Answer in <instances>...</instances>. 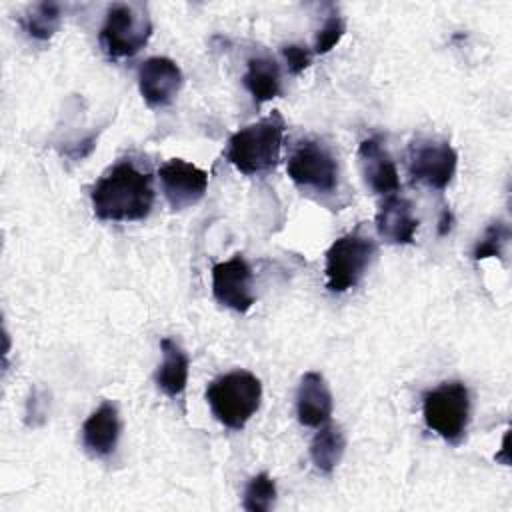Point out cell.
<instances>
[{
    "instance_id": "obj_12",
    "label": "cell",
    "mask_w": 512,
    "mask_h": 512,
    "mask_svg": "<svg viewBox=\"0 0 512 512\" xmlns=\"http://www.w3.org/2000/svg\"><path fill=\"white\" fill-rule=\"evenodd\" d=\"M358 166L366 186L374 194L388 196L400 188L396 164L380 136H370L358 146Z\"/></svg>"
},
{
    "instance_id": "obj_19",
    "label": "cell",
    "mask_w": 512,
    "mask_h": 512,
    "mask_svg": "<svg viewBox=\"0 0 512 512\" xmlns=\"http://www.w3.org/2000/svg\"><path fill=\"white\" fill-rule=\"evenodd\" d=\"M62 22V6L58 2H38L20 18L24 32L34 40H48Z\"/></svg>"
},
{
    "instance_id": "obj_8",
    "label": "cell",
    "mask_w": 512,
    "mask_h": 512,
    "mask_svg": "<svg viewBox=\"0 0 512 512\" xmlns=\"http://www.w3.org/2000/svg\"><path fill=\"white\" fill-rule=\"evenodd\" d=\"M458 154L448 140L434 136H416L408 144L406 170L412 182L434 190H444L456 172Z\"/></svg>"
},
{
    "instance_id": "obj_11",
    "label": "cell",
    "mask_w": 512,
    "mask_h": 512,
    "mask_svg": "<svg viewBox=\"0 0 512 512\" xmlns=\"http://www.w3.org/2000/svg\"><path fill=\"white\" fill-rule=\"evenodd\" d=\"M184 82L180 66L166 56L146 58L138 68V88L144 102L152 108L168 106Z\"/></svg>"
},
{
    "instance_id": "obj_16",
    "label": "cell",
    "mask_w": 512,
    "mask_h": 512,
    "mask_svg": "<svg viewBox=\"0 0 512 512\" xmlns=\"http://www.w3.org/2000/svg\"><path fill=\"white\" fill-rule=\"evenodd\" d=\"M160 350H162V364L156 370V386L170 398H178L186 390L188 382V356L180 348V344L172 338H162L160 340Z\"/></svg>"
},
{
    "instance_id": "obj_18",
    "label": "cell",
    "mask_w": 512,
    "mask_h": 512,
    "mask_svg": "<svg viewBox=\"0 0 512 512\" xmlns=\"http://www.w3.org/2000/svg\"><path fill=\"white\" fill-rule=\"evenodd\" d=\"M346 450V436L336 424H322L310 442V460L316 470L330 474L342 460Z\"/></svg>"
},
{
    "instance_id": "obj_1",
    "label": "cell",
    "mask_w": 512,
    "mask_h": 512,
    "mask_svg": "<svg viewBox=\"0 0 512 512\" xmlns=\"http://www.w3.org/2000/svg\"><path fill=\"white\" fill-rule=\"evenodd\" d=\"M90 202L100 220H142L154 204L152 174L142 172L130 160H122L94 182Z\"/></svg>"
},
{
    "instance_id": "obj_21",
    "label": "cell",
    "mask_w": 512,
    "mask_h": 512,
    "mask_svg": "<svg viewBox=\"0 0 512 512\" xmlns=\"http://www.w3.org/2000/svg\"><path fill=\"white\" fill-rule=\"evenodd\" d=\"M510 238V228L504 220H494L486 226L484 234L478 238L472 258L474 260H484V258H502L504 246Z\"/></svg>"
},
{
    "instance_id": "obj_23",
    "label": "cell",
    "mask_w": 512,
    "mask_h": 512,
    "mask_svg": "<svg viewBox=\"0 0 512 512\" xmlns=\"http://www.w3.org/2000/svg\"><path fill=\"white\" fill-rule=\"evenodd\" d=\"M280 52L284 56V62L290 74H302L312 64V56H314V52L304 44H284Z\"/></svg>"
},
{
    "instance_id": "obj_7",
    "label": "cell",
    "mask_w": 512,
    "mask_h": 512,
    "mask_svg": "<svg viewBox=\"0 0 512 512\" xmlns=\"http://www.w3.org/2000/svg\"><path fill=\"white\" fill-rule=\"evenodd\" d=\"M286 170L290 180L302 190L332 194L338 188L340 170L336 156L316 138H304L294 146Z\"/></svg>"
},
{
    "instance_id": "obj_17",
    "label": "cell",
    "mask_w": 512,
    "mask_h": 512,
    "mask_svg": "<svg viewBox=\"0 0 512 512\" xmlns=\"http://www.w3.org/2000/svg\"><path fill=\"white\" fill-rule=\"evenodd\" d=\"M242 84L256 104L276 98L280 94V70L276 60L272 56L250 58L242 76Z\"/></svg>"
},
{
    "instance_id": "obj_24",
    "label": "cell",
    "mask_w": 512,
    "mask_h": 512,
    "mask_svg": "<svg viewBox=\"0 0 512 512\" xmlns=\"http://www.w3.org/2000/svg\"><path fill=\"white\" fill-rule=\"evenodd\" d=\"M452 220H454V218H452V212H450L448 208H444V210H442V216H440V222H438V224H440V226H438V234H440V236H444V234L450 232Z\"/></svg>"
},
{
    "instance_id": "obj_4",
    "label": "cell",
    "mask_w": 512,
    "mask_h": 512,
    "mask_svg": "<svg viewBox=\"0 0 512 512\" xmlns=\"http://www.w3.org/2000/svg\"><path fill=\"white\" fill-rule=\"evenodd\" d=\"M426 426L448 444L458 446L470 422V392L464 382L448 380L422 396Z\"/></svg>"
},
{
    "instance_id": "obj_13",
    "label": "cell",
    "mask_w": 512,
    "mask_h": 512,
    "mask_svg": "<svg viewBox=\"0 0 512 512\" xmlns=\"http://www.w3.org/2000/svg\"><path fill=\"white\" fill-rule=\"evenodd\" d=\"M120 438V416L112 402H102L82 424V446L94 458H106L116 450Z\"/></svg>"
},
{
    "instance_id": "obj_3",
    "label": "cell",
    "mask_w": 512,
    "mask_h": 512,
    "mask_svg": "<svg viewBox=\"0 0 512 512\" xmlns=\"http://www.w3.org/2000/svg\"><path fill=\"white\" fill-rule=\"evenodd\" d=\"M262 400V384L248 370H232L214 378L206 388V402L214 418L230 428L242 430L258 412Z\"/></svg>"
},
{
    "instance_id": "obj_14",
    "label": "cell",
    "mask_w": 512,
    "mask_h": 512,
    "mask_svg": "<svg viewBox=\"0 0 512 512\" xmlns=\"http://www.w3.org/2000/svg\"><path fill=\"white\" fill-rule=\"evenodd\" d=\"M332 392L320 372H306L296 392V416L302 426L318 428L330 420Z\"/></svg>"
},
{
    "instance_id": "obj_2",
    "label": "cell",
    "mask_w": 512,
    "mask_h": 512,
    "mask_svg": "<svg viewBox=\"0 0 512 512\" xmlns=\"http://www.w3.org/2000/svg\"><path fill=\"white\" fill-rule=\"evenodd\" d=\"M286 122L278 110L266 118L234 132L228 140L224 158L242 174L270 172L280 160Z\"/></svg>"
},
{
    "instance_id": "obj_20",
    "label": "cell",
    "mask_w": 512,
    "mask_h": 512,
    "mask_svg": "<svg viewBox=\"0 0 512 512\" xmlns=\"http://www.w3.org/2000/svg\"><path fill=\"white\" fill-rule=\"evenodd\" d=\"M276 502V482L270 474L260 472L250 478L244 490V510L248 512H268Z\"/></svg>"
},
{
    "instance_id": "obj_15",
    "label": "cell",
    "mask_w": 512,
    "mask_h": 512,
    "mask_svg": "<svg viewBox=\"0 0 512 512\" xmlns=\"http://www.w3.org/2000/svg\"><path fill=\"white\" fill-rule=\"evenodd\" d=\"M376 230L388 244H412L418 230L412 204L404 196L388 194L376 212Z\"/></svg>"
},
{
    "instance_id": "obj_9",
    "label": "cell",
    "mask_w": 512,
    "mask_h": 512,
    "mask_svg": "<svg viewBox=\"0 0 512 512\" xmlns=\"http://www.w3.org/2000/svg\"><path fill=\"white\" fill-rule=\"evenodd\" d=\"M212 294L218 304L234 310L248 312L254 304L252 292V268L242 254H234L230 260L212 266Z\"/></svg>"
},
{
    "instance_id": "obj_6",
    "label": "cell",
    "mask_w": 512,
    "mask_h": 512,
    "mask_svg": "<svg viewBox=\"0 0 512 512\" xmlns=\"http://www.w3.org/2000/svg\"><path fill=\"white\" fill-rule=\"evenodd\" d=\"M378 252L376 242L368 234L348 232L332 242L326 250V288L330 292L342 294L364 278L370 264L374 262Z\"/></svg>"
},
{
    "instance_id": "obj_5",
    "label": "cell",
    "mask_w": 512,
    "mask_h": 512,
    "mask_svg": "<svg viewBox=\"0 0 512 512\" xmlns=\"http://www.w3.org/2000/svg\"><path fill=\"white\" fill-rule=\"evenodd\" d=\"M152 34V20L144 4L114 2L108 6L98 32V42L108 58H130Z\"/></svg>"
},
{
    "instance_id": "obj_22",
    "label": "cell",
    "mask_w": 512,
    "mask_h": 512,
    "mask_svg": "<svg viewBox=\"0 0 512 512\" xmlns=\"http://www.w3.org/2000/svg\"><path fill=\"white\" fill-rule=\"evenodd\" d=\"M344 32H346V22H344V18H342L340 14H336V12L328 14V18L324 20L322 28L318 30V34H316V38H314L312 52H314V54H326V52H330V50L340 42V38L344 36Z\"/></svg>"
},
{
    "instance_id": "obj_10",
    "label": "cell",
    "mask_w": 512,
    "mask_h": 512,
    "mask_svg": "<svg viewBox=\"0 0 512 512\" xmlns=\"http://www.w3.org/2000/svg\"><path fill=\"white\" fill-rule=\"evenodd\" d=\"M158 178L172 210H184L198 204L208 188V174L182 158L164 162L158 168Z\"/></svg>"
}]
</instances>
